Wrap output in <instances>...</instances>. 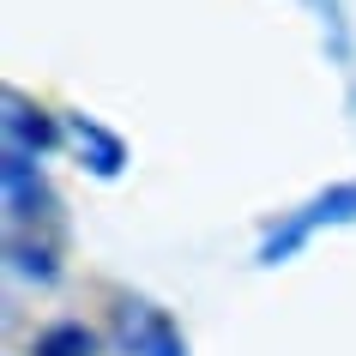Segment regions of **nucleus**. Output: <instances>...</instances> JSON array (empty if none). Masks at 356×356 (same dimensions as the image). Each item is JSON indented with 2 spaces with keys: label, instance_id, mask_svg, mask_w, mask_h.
<instances>
[{
  "label": "nucleus",
  "instance_id": "nucleus-3",
  "mask_svg": "<svg viewBox=\"0 0 356 356\" xmlns=\"http://www.w3.org/2000/svg\"><path fill=\"white\" fill-rule=\"evenodd\" d=\"M115 350L121 356H188V332L175 326L169 308L145 296H121L115 308Z\"/></svg>",
  "mask_w": 356,
  "mask_h": 356
},
{
  "label": "nucleus",
  "instance_id": "nucleus-1",
  "mask_svg": "<svg viewBox=\"0 0 356 356\" xmlns=\"http://www.w3.org/2000/svg\"><path fill=\"white\" fill-rule=\"evenodd\" d=\"M0 193H6V260L13 272L31 284H55L60 278V200L42 175V157L13 151L0 157Z\"/></svg>",
  "mask_w": 356,
  "mask_h": 356
},
{
  "label": "nucleus",
  "instance_id": "nucleus-4",
  "mask_svg": "<svg viewBox=\"0 0 356 356\" xmlns=\"http://www.w3.org/2000/svg\"><path fill=\"white\" fill-rule=\"evenodd\" d=\"M0 127H6V145L13 151H31V157H49V151H67V121L31 103L24 91H6V115H0Z\"/></svg>",
  "mask_w": 356,
  "mask_h": 356
},
{
  "label": "nucleus",
  "instance_id": "nucleus-6",
  "mask_svg": "<svg viewBox=\"0 0 356 356\" xmlns=\"http://www.w3.org/2000/svg\"><path fill=\"white\" fill-rule=\"evenodd\" d=\"M31 356H97V332L85 320H55L31 338Z\"/></svg>",
  "mask_w": 356,
  "mask_h": 356
},
{
  "label": "nucleus",
  "instance_id": "nucleus-5",
  "mask_svg": "<svg viewBox=\"0 0 356 356\" xmlns=\"http://www.w3.org/2000/svg\"><path fill=\"white\" fill-rule=\"evenodd\" d=\"M67 151L79 157V169H91L97 181H115L127 169V139L115 127H103L97 115H67Z\"/></svg>",
  "mask_w": 356,
  "mask_h": 356
},
{
  "label": "nucleus",
  "instance_id": "nucleus-2",
  "mask_svg": "<svg viewBox=\"0 0 356 356\" xmlns=\"http://www.w3.org/2000/svg\"><path fill=\"white\" fill-rule=\"evenodd\" d=\"M350 224H356V175H350V181H326V188H314L308 200L284 206L278 218H266L260 242H254V266H260V272L290 266L296 254L314 248V236H326V229H350Z\"/></svg>",
  "mask_w": 356,
  "mask_h": 356
},
{
  "label": "nucleus",
  "instance_id": "nucleus-7",
  "mask_svg": "<svg viewBox=\"0 0 356 356\" xmlns=\"http://www.w3.org/2000/svg\"><path fill=\"white\" fill-rule=\"evenodd\" d=\"M302 6L320 19V37H326L332 60H350V13H344V0H302Z\"/></svg>",
  "mask_w": 356,
  "mask_h": 356
}]
</instances>
